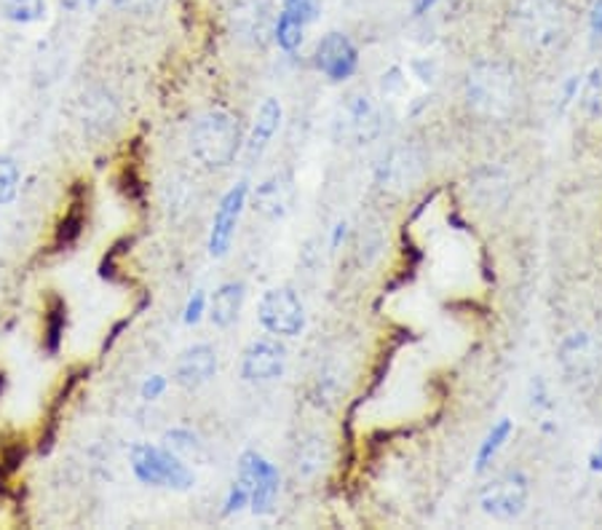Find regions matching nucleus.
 Wrapping results in <instances>:
<instances>
[{
  "label": "nucleus",
  "instance_id": "f257e3e1",
  "mask_svg": "<svg viewBox=\"0 0 602 530\" xmlns=\"http://www.w3.org/2000/svg\"><path fill=\"white\" fill-rule=\"evenodd\" d=\"M466 102L474 113L485 118H506L520 102V81L509 64L495 59L474 62L466 73Z\"/></svg>",
  "mask_w": 602,
  "mask_h": 530
},
{
  "label": "nucleus",
  "instance_id": "f03ea898",
  "mask_svg": "<svg viewBox=\"0 0 602 530\" xmlns=\"http://www.w3.org/2000/svg\"><path fill=\"white\" fill-rule=\"evenodd\" d=\"M191 156L204 169H225L231 167L241 150V127L228 110H207L193 121Z\"/></svg>",
  "mask_w": 602,
  "mask_h": 530
},
{
  "label": "nucleus",
  "instance_id": "7ed1b4c3",
  "mask_svg": "<svg viewBox=\"0 0 602 530\" xmlns=\"http://www.w3.org/2000/svg\"><path fill=\"white\" fill-rule=\"evenodd\" d=\"M514 32L528 49L554 51L568 38V9L562 0H516Z\"/></svg>",
  "mask_w": 602,
  "mask_h": 530
},
{
  "label": "nucleus",
  "instance_id": "20e7f679",
  "mask_svg": "<svg viewBox=\"0 0 602 530\" xmlns=\"http://www.w3.org/2000/svg\"><path fill=\"white\" fill-rule=\"evenodd\" d=\"M132 471L142 486L150 488H172V490H191L195 486L193 469L188 461L163 444H134L132 448Z\"/></svg>",
  "mask_w": 602,
  "mask_h": 530
},
{
  "label": "nucleus",
  "instance_id": "39448f33",
  "mask_svg": "<svg viewBox=\"0 0 602 530\" xmlns=\"http://www.w3.org/2000/svg\"><path fill=\"white\" fill-rule=\"evenodd\" d=\"M558 364L573 389L586 391L602 378V340L592 332H571L560 340Z\"/></svg>",
  "mask_w": 602,
  "mask_h": 530
},
{
  "label": "nucleus",
  "instance_id": "423d86ee",
  "mask_svg": "<svg viewBox=\"0 0 602 530\" xmlns=\"http://www.w3.org/2000/svg\"><path fill=\"white\" fill-rule=\"evenodd\" d=\"M383 132V116L378 108L375 97L368 91H351L340 104V113L335 118L338 140L351 142V146L364 148L372 146Z\"/></svg>",
  "mask_w": 602,
  "mask_h": 530
},
{
  "label": "nucleus",
  "instance_id": "0eeeda50",
  "mask_svg": "<svg viewBox=\"0 0 602 530\" xmlns=\"http://www.w3.org/2000/svg\"><path fill=\"white\" fill-rule=\"evenodd\" d=\"M530 477L525 471H503L480 490L482 512L499 522H514L528 512Z\"/></svg>",
  "mask_w": 602,
  "mask_h": 530
},
{
  "label": "nucleus",
  "instance_id": "6e6552de",
  "mask_svg": "<svg viewBox=\"0 0 602 530\" xmlns=\"http://www.w3.org/2000/svg\"><path fill=\"white\" fill-rule=\"evenodd\" d=\"M427 174V159L418 148L394 146L375 163V186L385 193L402 196L412 191Z\"/></svg>",
  "mask_w": 602,
  "mask_h": 530
},
{
  "label": "nucleus",
  "instance_id": "1a4fd4ad",
  "mask_svg": "<svg viewBox=\"0 0 602 530\" xmlns=\"http://www.w3.org/2000/svg\"><path fill=\"white\" fill-rule=\"evenodd\" d=\"M260 327L271 336L298 338L305 330V309L298 292L290 287H273L260 298L258 306Z\"/></svg>",
  "mask_w": 602,
  "mask_h": 530
},
{
  "label": "nucleus",
  "instance_id": "9d476101",
  "mask_svg": "<svg viewBox=\"0 0 602 530\" xmlns=\"http://www.w3.org/2000/svg\"><path fill=\"white\" fill-rule=\"evenodd\" d=\"M239 482L250 490V509L254 514L273 512V503L279 499L281 477L279 469L265 456L247 450L239 458Z\"/></svg>",
  "mask_w": 602,
  "mask_h": 530
},
{
  "label": "nucleus",
  "instance_id": "9b49d317",
  "mask_svg": "<svg viewBox=\"0 0 602 530\" xmlns=\"http://www.w3.org/2000/svg\"><path fill=\"white\" fill-rule=\"evenodd\" d=\"M313 64L330 81H349L359 68V49L345 32H327L313 51Z\"/></svg>",
  "mask_w": 602,
  "mask_h": 530
},
{
  "label": "nucleus",
  "instance_id": "f8f14e48",
  "mask_svg": "<svg viewBox=\"0 0 602 530\" xmlns=\"http://www.w3.org/2000/svg\"><path fill=\"white\" fill-rule=\"evenodd\" d=\"M247 196H250V186L239 182V186H233L231 191L220 199V207L212 220V231H209V254H212V258H225L228 250H231L235 226H239L241 212H244L247 207Z\"/></svg>",
  "mask_w": 602,
  "mask_h": 530
},
{
  "label": "nucleus",
  "instance_id": "ddd939ff",
  "mask_svg": "<svg viewBox=\"0 0 602 530\" xmlns=\"http://www.w3.org/2000/svg\"><path fill=\"white\" fill-rule=\"evenodd\" d=\"M287 370V349L277 340H254L241 357V378L250 383L279 381Z\"/></svg>",
  "mask_w": 602,
  "mask_h": 530
},
{
  "label": "nucleus",
  "instance_id": "4468645a",
  "mask_svg": "<svg viewBox=\"0 0 602 530\" xmlns=\"http://www.w3.org/2000/svg\"><path fill=\"white\" fill-rule=\"evenodd\" d=\"M294 204V180L290 172H277L258 186L252 196L254 212L265 220H284Z\"/></svg>",
  "mask_w": 602,
  "mask_h": 530
},
{
  "label": "nucleus",
  "instance_id": "2eb2a0df",
  "mask_svg": "<svg viewBox=\"0 0 602 530\" xmlns=\"http://www.w3.org/2000/svg\"><path fill=\"white\" fill-rule=\"evenodd\" d=\"M214 376H218V351L209 343L185 349L174 364V381L188 391L201 389V386H207Z\"/></svg>",
  "mask_w": 602,
  "mask_h": 530
},
{
  "label": "nucleus",
  "instance_id": "dca6fc26",
  "mask_svg": "<svg viewBox=\"0 0 602 530\" xmlns=\"http://www.w3.org/2000/svg\"><path fill=\"white\" fill-rule=\"evenodd\" d=\"M279 127H281V104L279 100H273V97H268V100L260 104L258 116H254L250 142H247V159L250 161L260 159L268 150V146L273 142V137H277Z\"/></svg>",
  "mask_w": 602,
  "mask_h": 530
},
{
  "label": "nucleus",
  "instance_id": "f3484780",
  "mask_svg": "<svg viewBox=\"0 0 602 530\" xmlns=\"http://www.w3.org/2000/svg\"><path fill=\"white\" fill-rule=\"evenodd\" d=\"M241 306H244V284L241 281H228L214 290L212 300H209V319L220 330H228L239 322Z\"/></svg>",
  "mask_w": 602,
  "mask_h": 530
},
{
  "label": "nucleus",
  "instance_id": "a211bd4d",
  "mask_svg": "<svg viewBox=\"0 0 602 530\" xmlns=\"http://www.w3.org/2000/svg\"><path fill=\"white\" fill-rule=\"evenodd\" d=\"M327 461H330V442L319 431L305 434L298 442V448H294V471H298V477H305V480L317 477L327 467Z\"/></svg>",
  "mask_w": 602,
  "mask_h": 530
},
{
  "label": "nucleus",
  "instance_id": "6ab92c4d",
  "mask_svg": "<svg viewBox=\"0 0 602 530\" xmlns=\"http://www.w3.org/2000/svg\"><path fill=\"white\" fill-rule=\"evenodd\" d=\"M509 193H512V182L501 169H482L471 180V196L488 209L506 204Z\"/></svg>",
  "mask_w": 602,
  "mask_h": 530
},
{
  "label": "nucleus",
  "instance_id": "aec40b11",
  "mask_svg": "<svg viewBox=\"0 0 602 530\" xmlns=\"http://www.w3.org/2000/svg\"><path fill=\"white\" fill-rule=\"evenodd\" d=\"M116 118H118L116 100L108 94V91H89V94L83 97L81 121L89 134H104L108 132V127H113Z\"/></svg>",
  "mask_w": 602,
  "mask_h": 530
},
{
  "label": "nucleus",
  "instance_id": "412c9836",
  "mask_svg": "<svg viewBox=\"0 0 602 530\" xmlns=\"http://www.w3.org/2000/svg\"><path fill=\"white\" fill-rule=\"evenodd\" d=\"M512 431H514V423L509 421V418H501V421L488 431V437H485V440H482L480 450H476V458H474V471H476V474H482V471H485L490 467V463L495 461V456H499L501 450H503V444L509 442Z\"/></svg>",
  "mask_w": 602,
  "mask_h": 530
},
{
  "label": "nucleus",
  "instance_id": "4be33fe9",
  "mask_svg": "<svg viewBox=\"0 0 602 530\" xmlns=\"http://www.w3.org/2000/svg\"><path fill=\"white\" fill-rule=\"evenodd\" d=\"M163 442H167V448L172 450L182 458V461H191V463H204L209 453H207V444L201 442L199 434H193L191 429H172L163 434Z\"/></svg>",
  "mask_w": 602,
  "mask_h": 530
},
{
  "label": "nucleus",
  "instance_id": "5701e85b",
  "mask_svg": "<svg viewBox=\"0 0 602 530\" xmlns=\"http://www.w3.org/2000/svg\"><path fill=\"white\" fill-rule=\"evenodd\" d=\"M46 330H43V346L49 353L59 351V343H62L64 327H68V306L59 294H51L49 306H46Z\"/></svg>",
  "mask_w": 602,
  "mask_h": 530
},
{
  "label": "nucleus",
  "instance_id": "b1692460",
  "mask_svg": "<svg viewBox=\"0 0 602 530\" xmlns=\"http://www.w3.org/2000/svg\"><path fill=\"white\" fill-rule=\"evenodd\" d=\"M579 100H581V110H584L586 118H592V121H602V64L592 68L584 76V81H581Z\"/></svg>",
  "mask_w": 602,
  "mask_h": 530
},
{
  "label": "nucleus",
  "instance_id": "393cba45",
  "mask_svg": "<svg viewBox=\"0 0 602 530\" xmlns=\"http://www.w3.org/2000/svg\"><path fill=\"white\" fill-rule=\"evenodd\" d=\"M305 24L300 22L298 17H292L290 11H281L277 19V28H273V38H277L281 51H298L300 43H303Z\"/></svg>",
  "mask_w": 602,
  "mask_h": 530
},
{
  "label": "nucleus",
  "instance_id": "a878e982",
  "mask_svg": "<svg viewBox=\"0 0 602 530\" xmlns=\"http://www.w3.org/2000/svg\"><path fill=\"white\" fill-rule=\"evenodd\" d=\"M83 222H87V199H76V204L68 209L64 220L57 228V247H70L81 236Z\"/></svg>",
  "mask_w": 602,
  "mask_h": 530
},
{
  "label": "nucleus",
  "instance_id": "bb28decb",
  "mask_svg": "<svg viewBox=\"0 0 602 530\" xmlns=\"http://www.w3.org/2000/svg\"><path fill=\"white\" fill-rule=\"evenodd\" d=\"M0 9H3V17L9 22L30 24L46 17V0H3Z\"/></svg>",
  "mask_w": 602,
  "mask_h": 530
},
{
  "label": "nucleus",
  "instance_id": "cd10ccee",
  "mask_svg": "<svg viewBox=\"0 0 602 530\" xmlns=\"http://www.w3.org/2000/svg\"><path fill=\"white\" fill-rule=\"evenodd\" d=\"M19 193V163L11 156H0V207L11 204Z\"/></svg>",
  "mask_w": 602,
  "mask_h": 530
},
{
  "label": "nucleus",
  "instance_id": "c85d7f7f",
  "mask_svg": "<svg viewBox=\"0 0 602 530\" xmlns=\"http://www.w3.org/2000/svg\"><path fill=\"white\" fill-rule=\"evenodd\" d=\"M284 11H290V14L298 17L303 24H311L319 19L322 3H319V0H284Z\"/></svg>",
  "mask_w": 602,
  "mask_h": 530
},
{
  "label": "nucleus",
  "instance_id": "c756f323",
  "mask_svg": "<svg viewBox=\"0 0 602 530\" xmlns=\"http://www.w3.org/2000/svg\"><path fill=\"white\" fill-rule=\"evenodd\" d=\"M244 507H250V490L241 486L239 480L233 482L231 490H228V499H225V514H235L241 512Z\"/></svg>",
  "mask_w": 602,
  "mask_h": 530
},
{
  "label": "nucleus",
  "instance_id": "7c9ffc66",
  "mask_svg": "<svg viewBox=\"0 0 602 530\" xmlns=\"http://www.w3.org/2000/svg\"><path fill=\"white\" fill-rule=\"evenodd\" d=\"M118 11H127V14H150L161 6V0H110Z\"/></svg>",
  "mask_w": 602,
  "mask_h": 530
},
{
  "label": "nucleus",
  "instance_id": "2f4dec72",
  "mask_svg": "<svg viewBox=\"0 0 602 530\" xmlns=\"http://www.w3.org/2000/svg\"><path fill=\"white\" fill-rule=\"evenodd\" d=\"M163 391H167V378L163 376H150L146 383H142L140 397L146 399V402H155V399L163 397Z\"/></svg>",
  "mask_w": 602,
  "mask_h": 530
},
{
  "label": "nucleus",
  "instance_id": "473e14b6",
  "mask_svg": "<svg viewBox=\"0 0 602 530\" xmlns=\"http://www.w3.org/2000/svg\"><path fill=\"white\" fill-rule=\"evenodd\" d=\"M204 292H193V298L188 300V309H185V324H195L201 319V313H204Z\"/></svg>",
  "mask_w": 602,
  "mask_h": 530
},
{
  "label": "nucleus",
  "instance_id": "72a5a7b5",
  "mask_svg": "<svg viewBox=\"0 0 602 530\" xmlns=\"http://www.w3.org/2000/svg\"><path fill=\"white\" fill-rule=\"evenodd\" d=\"M381 87L385 94H399V91L404 89V78H402V70L399 68H391L389 73H383V81H381Z\"/></svg>",
  "mask_w": 602,
  "mask_h": 530
},
{
  "label": "nucleus",
  "instance_id": "f704fd0d",
  "mask_svg": "<svg viewBox=\"0 0 602 530\" xmlns=\"http://www.w3.org/2000/svg\"><path fill=\"white\" fill-rule=\"evenodd\" d=\"M589 30H592L594 41H602V0H594L592 14H589Z\"/></svg>",
  "mask_w": 602,
  "mask_h": 530
},
{
  "label": "nucleus",
  "instance_id": "c9c22d12",
  "mask_svg": "<svg viewBox=\"0 0 602 530\" xmlns=\"http://www.w3.org/2000/svg\"><path fill=\"white\" fill-rule=\"evenodd\" d=\"M434 3L437 0H412V6H410V11H412V17L415 19H421V17H427L431 9H434Z\"/></svg>",
  "mask_w": 602,
  "mask_h": 530
},
{
  "label": "nucleus",
  "instance_id": "e433bc0d",
  "mask_svg": "<svg viewBox=\"0 0 602 530\" xmlns=\"http://www.w3.org/2000/svg\"><path fill=\"white\" fill-rule=\"evenodd\" d=\"M412 70H415L418 78H421L423 83L434 81V68H431V64L427 68V64H423V62H412Z\"/></svg>",
  "mask_w": 602,
  "mask_h": 530
},
{
  "label": "nucleus",
  "instance_id": "4c0bfd02",
  "mask_svg": "<svg viewBox=\"0 0 602 530\" xmlns=\"http://www.w3.org/2000/svg\"><path fill=\"white\" fill-rule=\"evenodd\" d=\"M589 469H592L594 474H602V442L589 453Z\"/></svg>",
  "mask_w": 602,
  "mask_h": 530
},
{
  "label": "nucleus",
  "instance_id": "58836bf2",
  "mask_svg": "<svg viewBox=\"0 0 602 530\" xmlns=\"http://www.w3.org/2000/svg\"><path fill=\"white\" fill-rule=\"evenodd\" d=\"M345 233H349V226H345V222H338V226H335V233H332V250H338L340 241L345 239Z\"/></svg>",
  "mask_w": 602,
  "mask_h": 530
}]
</instances>
